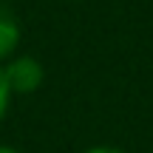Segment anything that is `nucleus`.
Returning a JSON list of instances; mask_svg holds the SVG:
<instances>
[{
  "label": "nucleus",
  "mask_w": 153,
  "mask_h": 153,
  "mask_svg": "<svg viewBox=\"0 0 153 153\" xmlns=\"http://www.w3.org/2000/svg\"><path fill=\"white\" fill-rule=\"evenodd\" d=\"M3 74L9 82V91H17V94H31L43 82V65L34 57H14L3 68Z\"/></svg>",
  "instance_id": "1"
},
{
  "label": "nucleus",
  "mask_w": 153,
  "mask_h": 153,
  "mask_svg": "<svg viewBox=\"0 0 153 153\" xmlns=\"http://www.w3.org/2000/svg\"><path fill=\"white\" fill-rule=\"evenodd\" d=\"M17 43H20V26H17L14 14L0 6V60H6L17 48Z\"/></svg>",
  "instance_id": "2"
},
{
  "label": "nucleus",
  "mask_w": 153,
  "mask_h": 153,
  "mask_svg": "<svg viewBox=\"0 0 153 153\" xmlns=\"http://www.w3.org/2000/svg\"><path fill=\"white\" fill-rule=\"evenodd\" d=\"M9 82H6V74H3V68H0V119H3V114H6V108H9Z\"/></svg>",
  "instance_id": "3"
},
{
  "label": "nucleus",
  "mask_w": 153,
  "mask_h": 153,
  "mask_svg": "<svg viewBox=\"0 0 153 153\" xmlns=\"http://www.w3.org/2000/svg\"><path fill=\"white\" fill-rule=\"evenodd\" d=\"M88 153H125V150H116V148H94Z\"/></svg>",
  "instance_id": "4"
},
{
  "label": "nucleus",
  "mask_w": 153,
  "mask_h": 153,
  "mask_svg": "<svg viewBox=\"0 0 153 153\" xmlns=\"http://www.w3.org/2000/svg\"><path fill=\"white\" fill-rule=\"evenodd\" d=\"M0 153H17V150H11V148H3V145H0Z\"/></svg>",
  "instance_id": "5"
}]
</instances>
